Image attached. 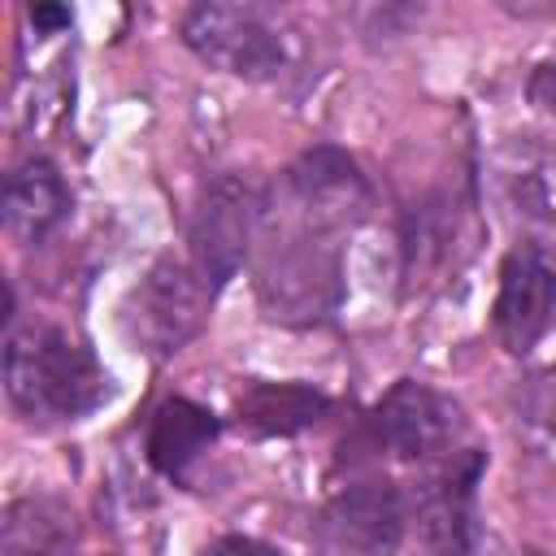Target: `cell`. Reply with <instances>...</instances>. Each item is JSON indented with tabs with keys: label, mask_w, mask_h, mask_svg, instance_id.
Wrapping results in <instances>:
<instances>
[{
	"label": "cell",
	"mask_w": 556,
	"mask_h": 556,
	"mask_svg": "<svg viewBox=\"0 0 556 556\" xmlns=\"http://www.w3.org/2000/svg\"><path fill=\"white\" fill-rule=\"evenodd\" d=\"M404 534V504L391 482H352L317 526L326 556H391Z\"/></svg>",
	"instance_id": "obj_6"
},
{
	"label": "cell",
	"mask_w": 556,
	"mask_h": 556,
	"mask_svg": "<svg viewBox=\"0 0 556 556\" xmlns=\"http://www.w3.org/2000/svg\"><path fill=\"white\" fill-rule=\"evenodd\" d=\"M321 408H326V400L300 382H252L239 395V421L261 434H291V430L317 421Z\"/></svg>",
	"instance_id": "obj_12"
},
{
	"label": "cell",
	"mask_w": 556,
	"mask_h": 556,
	"mask_svg": "<svg viewBox=\"0 0 556 556\" xmlns=\"http://www.w3.org/2000/svg\"><path fill=\"white\" fill-rule=\"evenodd\" d=\"M187 48L222 74L235 78H274L287 65V39L252 4H195L182 17Z\"/></svg>",
	"instance_id": "obj_4"
},
{
	"label": "cell",
	"mask_w": 556,
	"mask_h": 556,
	"mask_svg": "<svg viewBox=\"0 0 556 556\" xmlns=\"http://www.w3.org/2000/svg\"><path fill=\"white\" fill-rule=\"evenodd\" d=\"M0 213H4V230L17 243H39L48 239L65 213H70V191L56 174V165L48 161H26L4 178V195H0Z\"/></svg>",
	"instance_id": "obj_10"
},
{
	"label": "cell",
	"mask_w": 556,
	"mask_h": 556,
	"mask_svg": "<svg viewBox=\"0 0 556 556\" xmlns=\"http://www.w3.org/2000/svg\"><path fill=\"white\" fill-rule=\"evenodd\" d=\"M456 426H460L456 404L426 382H395L374 408L378 443L404 460L447 452V443L456 439Z\"/></svg>",
	"instance_id": "obj_7"
},
{
	"label": "cell",
	"mask_w": 556,
	"mask_h": 556,
	"mask_svg": "<svg viewBox=\"0 0 556 556\" xmlns=\"http://www.w3.org/2000/svg\"><path fill=\"white\" fill-rule=\"evenodd\" d=\"M104 369L61 326H17L4 339V391L30 421H70L104 400Z\"/></svg>",
	"instance_id": "obj_1"
},
{
	"label": "cell",
	"mask_w": 556,
	"mask_h": 556,
	"mask_svg": "<svg viewBox=\"0 0 556 556\" xmlns=\"http://www.w3.org/2000/svg\"><path fill=\"white\" fill-rule=\"evenodd\" d=\"M200 556H282V552L261 539H248V534H226V539H213Z\"/></svg>",
	"instance_id": "obj_14"
},
{
	"label": "cell",
	"mask_w": 556,
	"mask_h": 556,
	"mask_svg": "<svg viewBox=\"0 0 556 556\" xmlns=\"http://www.w3.org/2000/svg\"><path fill=\"white\" fill-rule=\"evenodd\" d=\"M556 317V269L534 248H513L500 265V295H495V334L500 343L521 356L530 352Z\"/></svg>",
	"instance_id": "obj_8"
},
{
	"label": "cell",
	"mask_w": 556,
	"mask_h": 556,
	"mask_svg": "<svg viewBox=\"0 0 556 556\" xmlns=\"http://www.w3.org/2000/svg\"><path fill=\"white\" fill-rule=\"evenodd\" d=\"M30 17H35V22H48V26H52V22H70V13H65V9H35Z\"/></svg>",
	"instance_id": "obj_15"
},
{
	"label": "cell",
	"mask_w": 556,
	"mask_h": 556,
	"mask_svg": "<svg viewBox=\"0 0 556 556\" xmlns=\"http://www.w3.org/2000/svg\"><path fill=\"white\" fill-rule=\"evenodd\" d=\"M208 300H213V282L200 274V265L165 256L130 291V300H126V334L148 356H169L204 326Z\"/></svg>",
	"instance_id": "obj_3"
},
{
	"label": "cell",
	"mask_w": 556,
	"mask_h": 556,
	"mask_svg": "<svg viewBox=\"0 0 556 556\" xmlns=\"http://www.w3.org/2000/svg\"><path fill=\"white\" fill-rule=\"evenodd\" d=\"M287 208V226L265 235V261H261V300L274 317H321L339 295V256L330 239V226Z\"/></svg>",
	"instance_id": "obj_2"
},
{
	"label": "cell",
	"mask_w": 556,
	"mask_h": 556,
	"mask_svg": "<svg viewBox=\"0 0 556 556\" xmlns=\"http://www.w3.org/2000/svg\"><path fill=\"white\" fill-rule=\"evenodd\" d=\"M256 230H261V200L248 182L217 178L213 187H204L191 213V248H195L200 274L213 287H222L243 265Z\"/></svg>",
	"instance_id": "obj_5"
},
{
	"label": "cell",
	"mask_w": 556,
	"mask_h": 556,
	"mask_svg": "<svg viewBox=\"0 0 556 556\" xmlns=\"http://www.w3.org/2000/svg\"><path fill=\"white\" fill-rule=\"evenodd\" d=\"M482 460L452 456L443 469H434L417 491V526L434 556H473V482Z\"/></svg>",
	"instance_id": "obj_9"
},
{
	"label": "cell",
	"mask_w": 556,
	"mask_h": 556,
	"mask_svg": "<svg viewBox=\"0 0 556 556\" xmlns=\"http://www.w3.org/2000/svg\"><path fill=\"white\" fill-rule=\"evenodd\" d=\"M217 439V417L191 400H165L148 426V460L161 473H182Z\"/></svg>",
	"instance_id": "obj_11"
},
{
	"label": "cell",
	"mask_w": 556,
	"mask_h": 556,
	"mask_svg": "<svg viewBox=\"0 0 556 556\" xmlns=\"http://www.w3.org/2000/svg\"><path fill=\"white\" fill-rule=\"evenodd\" d=\"M521 161L504 169L513 200L534 217H556V156L552 152H517Z\"/></svg>",
	"instance_id": "obj_13"
}]
</instances>
